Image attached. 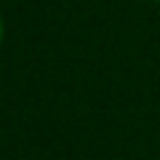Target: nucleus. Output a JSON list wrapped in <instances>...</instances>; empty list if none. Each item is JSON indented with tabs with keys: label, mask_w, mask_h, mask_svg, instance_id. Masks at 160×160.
I'll return each mask as SVG.
<instances>
[{
	"label": "nucleus",
	"mask_w": 160,
	"mask_h": 160,
	"mask_svg": "<svg viewBox=\"0 0 160 160\" xmlns=\"http://www.w3.org/2000/svg\"><path fill=\"white\" fill-rule=\"evenodd\" d=\"M158 2H160V0H158Z\"/></svg>",
	"instance_id": "obj_2"
},
{
	"label": "nucleus",
	"mask_w": 160,
	"mask_h": 160,
	"mask_svg": "<svg viewBox=\"0 0 160 160\" xmlns=\"http://www.w3.org/2000/svg\"><path fill=\"white\" fill-rule=\"evenodd\" d=\"M2 38H5V25H2V18H0V45H2Z\"/></svg>",
	"instance_id": "obj_1"
}]
</instances>
